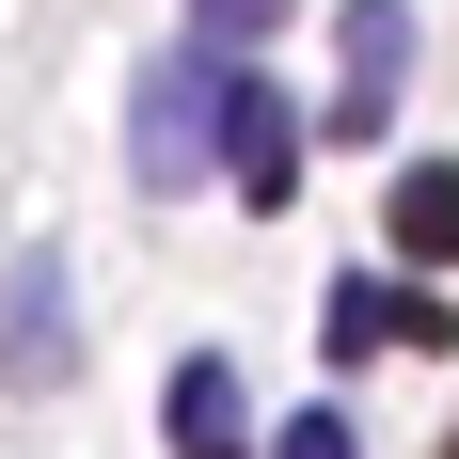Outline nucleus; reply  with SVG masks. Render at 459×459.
Segmentation results:
<instances>
[{
    "mask_svg": "<svg viewBox=\"0 0 459 459\" xmlns=\"http://www.w3.org/2000/svg\"><path fill=\"white\" fill-rule=\"evenodd\" d=\"M222 64H238V48H206V32H190L175 64L143 80V111H127V159H143V190H190V175H206V127H222Z\"/></svg>",
    "mask_w": 459,
    "mask_h": 459,
    "instance_id": "1",
    "label": "nucleus"
},
{
    "mask_svg": "<svg viewBox=\"0 0 459 459\" xmlns=\"http://www.w3.org/2000/svg\"><path fill=\"white\" fill-rule=\"evenodd\" d=\"M206 143L238 159V206H301V143H317V127H301L254 64H222V127H206Z\"/></svg>",
    "mask_w": 459,
    "mask_h": 459,
    "instance_id": "2",
    "label": "nucleus"
},
{
    "mask_svg": "<svg viewBox=\"0 0 459 459\" xmlns=\"http://www.w3.org/2000/svg\"><path fill=\"white\" fill-rule=\"evenodd\" d=\"M396 80H412V0H349V80H333V143L396 127Z\"/></svg>",
    "mask_w": 459,
    "mask_h": 459,
    "instance_id": "3",
    "label": "nucleus"
},
{
    "mask_svg": "<svg viewBox=\"0 0 459 459\" xmlns=\"http://www.w3.org/2000/svg\"><path fill=\"white\" fill-rule=\"evenodd\" d=\"M317 333H333V349H349V365H365V349H444V301H428V270L412 285H396V270H349V285H333V301H317Z\"/></svg>",
    "mask_w": 459,
    "mask_h": 459,
    "instance_id": "4",
    "label": "nucleus"
},
{
    "mask_svg": "<svg viewBox=\"0 0 459 459\" xmlns=\"http://www.w3.org/2000/svg\"><path fill=\"white\" fill-rule=\"evenodd\" d=\"M159 412H175V459H254V396H238V365H222V349H190Z\"/></svg>",
    "mask_w": 459,
    "mask_h": 459,
    "instance_id": "5",
    "label": "nucleus"
},
{
    "mask_svg": "<svg viewBox=\"0 0 459 459\" xmlns=\"http://www.w3.org/2000/svg\"><path fill=\"white\" fill-rule=\"evenodd\" d=\"M64 365H80V333H64V254H32V270H16V333H0V380L48 396Z\"/></svg>",
    "mask_w": 459,
    "mask_h": 459,
    "instance_id": "6",
    "label": "nucleus"
},
{
    "mask_svg": "<svg viewBox=\"0 0 459 459\" xmlns=\"http://www.w3.org/2000/svg\"><path fill=\"white\" fill-rule=\"evenodd\" d=\"M380 222H396V270L444 285V270H459V159H412V175L380 190Z\"/></svg>",
    "mask_w": 459,
    "mask_h": 459,
    "instance_id": "7",
    "label": "nucleus"
},
{
    "mask_svg": "<svg viewBox=\"0 0 459 459\" xmlns=\"http://www.w3.org/2000/svg\"><path fill=\"white\" fill-rule=\"evenodd\" d=\"M270 16H285V0H190V32H206V48H254Z\"/></svg>",
    "mask_w": 459,
    "mask_h": 459,
    "instance_id": "8",
    "label": "nucleus"
},
{
    "mask_svg": "<svg viewBox=\"0 0 459 459\" xmlns=\"http://www.w3.org/2000/svg\"><path fill=\"white\" fill-rule=\"evenodd\" d=\"M285 459H365V428L349 412H285Z\"/></svg>",
    "mask_w": 459,
    "mask_h": 459,
    "instance_id": "9",
    "label": "nucleus"
}]
</instances>
